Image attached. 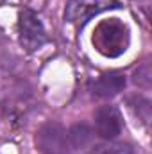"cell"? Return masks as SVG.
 Masks as SVG:
<instances>
[{
  "mask_svg": "<svg viewBox=\"0 0 152 154\" xmlns=\"http://www.w3.org/2000/svg\"><path fill=\"white\" fill-rule=\"evenodd\" d=\"M125 88V77L118 72H109V74H104L100 75L93 84H91V90L97 97H114L118 95L122 90Z\"/></svg>",
  "mask_w": 152,
  "mask_h": 154,
  "instance_id": "5b68a950",
  "label": "cell"
},
{
  "mask_svg": "<svg viewBox=\"0 0 152 154\" xmlns=\"http://www.w3.org/2000/svg\"><path fill=\"white\" fill-rule=\"evenodd\" d=\"M36 147L41 154H70L72 151L66 131L54 122L43 124L36 131Z\"/></svg>",
  "mask_w": 152,
  "mask_h": 154,
  "instance_id": "3957f363",
  "label": "cell"
},
{
  "mask_svg": "<svg viewBox=\"0 0 152 154\" xmlns=\"http://www.w3.org/2000/svg\"><path fill=\"white\" fill-rule=\"evenodd\" d=\"M18 34H20V45L27 52H36L47 43V32L43 23L39 22L36 13L31 9H23L18 18Z\"/></svg>",
  "mask_w": 152,
  "mask_h": 154,
  "instance_id": "6da1fadb",
  "label": "cell"
},
{
  "mask_svg": "<svg viewBox=\"0 0 152 154\" xmlns=\"http://www.w3.org/2000/svg\"><path fill=\"white\" fill-rule=\"evenodd\" d=\"M116 7H120L116 0H70L66 4L65 20L74 25H84L93 16Z\"/></svg>",
  "mask_w": 152,
  "mask_h": 154,
  "instance_id": "7a4b0ae2",
  "label": "cell"
},
{
  "mask_svg": "<svg viewBox=\"0 0 152 154\" xmlns=\"http://www.w3.org/2000/svg\"><path fill=\"white\" fill-rule=\"evenodd\" d=\"M68 142H70V147L72 149H84L90 145L93 134H91V129L84 124H77L74 125L68 133Z\"/></svg>",
  "mask_w": 152,
  "mask_h": 154,
  "instance_id": "8992f818",
  "label": "cell"
},
{
  "mask_svg": "<svg viewBox=\"0 0 152 154\" xmlns=\"http://www.w3.org/2000/svg\"><path fill=\"white\" fill-rule=\"evenodd\" d=\"M91 154H132V147L129 143L122 142H111V143H102L97 145Z\"/></svg>",
  "mask_w": 152,
  "mask_h": 154,
  "instance_id": "52a82bcc",
  "label": "cell"
},
{
  "mask_svg": "<svg viewBox=\"0 0 152 154\" xmlns=\"http://www.w3.org/2000/svg\"><path fill=\"white\" fill-rule=\"evenodd\" d=\"M97 134L104 140H113L122 133V116L114 106H100L95 113Z\"/></svg>",
  "mask_w": 152,
  "mask_h": 154,
  "instance_id": "277c9868",
  "label": "cell"
}]
</instances>
